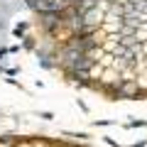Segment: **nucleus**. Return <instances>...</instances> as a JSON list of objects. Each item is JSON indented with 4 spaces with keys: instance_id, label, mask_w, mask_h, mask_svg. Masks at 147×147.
I'll use <instances>...</instances> for the list:
<instances>
[{
    "instance_id": "1",
    "label": "nucleus",
    "mask_w": 147,
    "mask_h": 147,
    "mask_svg": "<svg viewBox=\"0 0 147 147\" xmlns=\"http://www.w3.org/2000/svg\"><path fill=\"white\" fill-rule=\"evenodd\" d=\"M0 147H88V145L47 135H0Z\"/></svg>"
}]
</instances>
